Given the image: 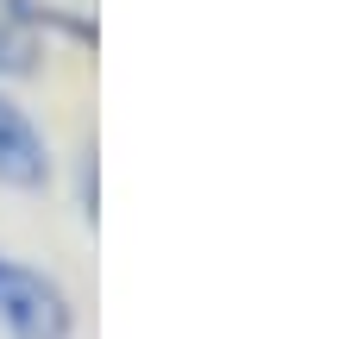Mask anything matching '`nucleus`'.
I'll return each mask as SVG.
<instances>
[{
	"instance_id": "obj_2",
	"label": "nucleus",
	"mask_w": 358,
	"mask_h": 339,
	"mask_svg": "<svg viewBox=\"0 0 358 339\" xmlns=\"http://www.w3.org/2000/svg\"><path fill=\"white\" fill-rule=\"evenodd\" d=\"M44 176H50V151H44L38 126H31L13 101H0V182H13V189H38Z\"/></svg>"
},
{
	"instance_id": "obj_3",
	"label": "nucleus",
	"mask_w": 358,
	"mask_h": 339,
	"mask_svg": "<svg viewBox=\"0 0 358 339\" xmlns=\"http://www.w3.org/2000/svg\"><path fill=\"white\" fill-rule=\"evenodd\" d=\"M25 19H38V25H50V31H69V38H82V44H94V31H101V0H13Z\"/></svg>"
},
{
	"instance_id": "obj_1",
	"label": "nucleus",
	"mask_w": 358,
	"mask_h": 339,
	"mask_svg": "<svg viewBox=\"0 0 358 339\" xmlns=\"http://www.w3.org/2000/svg\"><path fill=\"white\" fill-rule=\"evenodd\" d=\"M0 327L13 339H69V296L13 258H0Z\"/></svg>"
},
{
	"instance_id": "obj_4",
	"label": "nucleus",
	"mask_w": 358,
	"mask_h": 339,
	"mask_svg": "<svg viewBox=\"0 0 358 339\" xmlns=\"http://www.w3.org/2000/svg\"><path fill=\"white\" fill-rule=\"evenodd\" d=\"M31 69H38V19L0 0V75H31Z\"/></svg>"
}]
</instances>
